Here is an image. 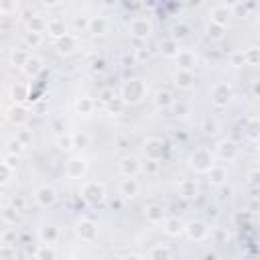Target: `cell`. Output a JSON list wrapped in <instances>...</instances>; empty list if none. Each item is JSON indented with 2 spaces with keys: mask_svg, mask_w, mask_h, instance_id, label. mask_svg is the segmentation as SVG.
<instances>
[{
  "mask_svg": "<svg viewBox=\"0 0 260 260\" xmlns=\"http://www.w3.org/2000/svg\"><path fill=\"white\" fill-rule=\"evenodd\" d=\"M144 94H146V85L140 79H128L122 85L120 100H122V104H138L144 98Z\"/></svg>",
  "mask_w": 260,
  "mask_h": 260,
  "instance_id": "obj_1",
  "label": "cell"
},
{
  "mask_svg": "<svg viewBox=\"0 0 260 260\" xmlns=\"http://www.w3.org/2000/svg\"><path fill=\"white\" fill-rule=\"evenodd\" d=\"M214 154L207 150V148H197L189 154V167L197 173H207L214 167Z\"/></svg>",
  "mask_w": 260,
  "mask_h": 260,
  "instance_id": "obj_2",
  "label": "cell"
},
{
  "mask_svg": "<svg viewBox=\"0 0 260 260\" xmlns=\"http://www.w3.org/2000/svg\"><path fill=\"white\" fill-rule=\"evenodd\" d=\"M81 195L90 203H100V201H104V197H106V189H104V185L98 183V181H88L81 189Z\"/></svg>",
  "mask_w": 260,
  "mask_h": 260,
  "instance_id": "obj_3",
  "label": "cell"
},
{
  "mask_svg": "<svg viewBox=\"0 0 260 260\" xmlns=\"http://www.w3.org/2000/svg\"><path fill=\"white\" fill-rule=\"evenodd\" d=\"M232 100V88L228 83H216L212 90V104L216 108H226Z\"/></svg>",
  "mask_w": 260,
  "mask_h": 260,
  "instance_id": "obj_4",
  "label": "cell"
},
{
  "mask_svg": "<svg viewBox=\"0 0 260 260\" xmlns=\"http://www.w3.org/2000/svg\"><path fill=\"white\" fill-rule=\"evenodd\" d=\"M88 171V163L83 157H71L67 163H65V175L69 179H81Z\"/></svg>",
  "mask_w": 260,
  "mask_h": 260,
  "instance_id": "obj_5",
  "label": "cell"
},
{
  "mask_svg": "<svg viewBox=\"0 0 260 260\" xmlns=\"http://www.w3.org/2000/svg\"><path fill=\"white\" fill-rule=\"evenodd\" d=\"M183 230H185V234L189 236V240H195V242H201V240H205L207 236H210V228H207L201 220H193V222H189Z\"/></svg>",
  "mask_w": 260,
  "mask_h": 260,
  "instance_id": "obj_6",
  "label": "cell"
},
{
  "mask_svg": "<svg viewBox=\"0 0 260 260\" xmlns=\"http://www.w3.org/2000/svg\"><path fill=\"white\" fill-rule=\"evenodd\" d=\"M144 152H146V159L161 161L163 154H165V142L161 138H146L144 140Z\"/></svg>",
  "mask_w": 260,
  "mask_h": 260,
  "instance_id": "obj_7",
  "label": "cell"
},
{
  "mask_svg": "<svg viewBox=\"0 0 260 260\" xmlns=\"http://www.w3.org/2000/svg\"><path fill=\"white\" fill-rule=\"evenodd\" d=\"M230 17H232V7H226V5H220V7H214L210 11V23L218 25V27H224L230 23Z\"/></svg>",
  "mask_w": 260,
  "mask_h": 260,
  "instance_id": "obj_8",
  "label": "cell"
},
{
  "mask_svg": "<svg viewBox=\"0 0 260 260\" xmlns=\"http://www.w3.org/2000/svg\"><path fill=\"white\" fill-rule=\"evenodd\" d=\"M77 236L83 240V242H94L98 238V226L92 222V220H81L77 222V228H75Z\"/></svg>",
  "mask_w": 260,
  "mask_h": 260,
  "instance_id": "obj_9",
  "label": "cell"
},
{
  "mask_svg": "<svg viewBox=\"0 0 260 260\" xmlns=\"http://www.w3.org/2000/svg\"><path fill=\"white\" fill-rule=\"evenodd\" d=\"M35 199H37V203H39V205L49 207V205H53V203H55L57 193H55V189H53V187H49V185H41V187L35 191Z\"/></svg>",
  "mask_w": 260,
  "mask_h": 260,
  "instance_id": "obj_10",
  "label": "cell"
},
{
  "mask_svg": "<svg viewBox=\"0 0 260 260\" xmlns=\"http://www.w3.org/2000/svg\"><path fill=\"white\" fill-rule=\"evenodd\" d=\"M216 152L220 154V159L232 161V159H236V154H238V146H236V142L224 138V140H220V142L216 144Z\"/></svg>",
  "mask_w": 260,
  "mask_h": 260,
  "instance_id": "obj_11",
  "label": "cell"
},
{
  "mask_svg": "<svg viewBox=\"0 0 260 260\" xmlns=\"http://www.w3.org/2000/svg\"><path fill=\"white\" fill-rule=\"evenodd\" d=\"M130 33H132V37H136V39H146L150 33H152V25H150V21H146V19H134L132 23H130Z\"/></svg>",
  "mask_w": 260,
  "mask_h": 260,
  "instance_id": "obj_12",
  "label": "cell"
},
{
  "mask_svg": "<svg viewBox=\"0 0 260 260\" xmlns=\"http://www.w3.org/2000/svg\"><path fill=\"white\" fill-rule=\"evenodd\" d=\"M118 171L122 177H134L140 171V163L134 157H122L118 163Z\"/></svg>",
  "mask_w": 260,
  "mask_h": 260,
  "instance_id": "obj_13",
  "label": "cell"
},
{
  "mask_svg": "<svg viewBox=\"0 0 260 260\" xmlns=\"http://www.w3.org/2000/svg\"><path fill=\"white\" fill-rule=\"evenodd\" d=\"M175 59L179 63V69H183V71H193V67L197 65V55L193 53V51H187V49H181Z\"/></svg>",
  "mask_w": 260,
  "mask_h": 260,
  "instance_id": "obj_14",
  "label": "cell"
},
{
  "mask_svg": "<svg viewBox=\"0 0 260 260\" xmlns=\"http://www.w3.org/2000/svg\"><path fill=\"white\" fill-rule=\"evenodd\" d=\"M55 47H57L59 53L69 55V53H73V51L77 49V39H75L71 33H67V35H63L61 39H57V41H55Z\"/></svg>",
  "mask_w": 260,
  "mask_h": 260,
  "instance_id": "obj_15",
  "label": "cell"
},
{
  "mask_svg": "<svg viewBox=\"0 0 260 260\" xmlns=\"http://www.w3.org/2000/svg\"><path fill=\"white\" fill-rule=\"evenodd\" d=\"M173 104H175V98L169 90H159L154 94V106L159 110H169V108H173Z\"/></svg>",
  "mask_w": 260,
  "mask_h": 260,
  "instance_id": "obj_16",
  "label": "cell"
},
{
  "mask_svg": "<svg viewBox=\"0 0 260 260\" xmlns=\"http://www.w3.org/2000/svg\"><path fill=\"white\" fill-rule=\"evenodd\" d=\"M175 85H177L179 90H191V88L195 85V75H193V71H183V69H179V71L175 73Z\"/></svg>",
  "mask_w": 260,
  "mask_h": 260,
  "instance_id": "obj_17",
  "label": "cell"
},
{
  "mask_svg": "<svg viewBox=\"0 0 260 260\" xmlns=\"http://www.w3.org/2000/svg\"><path fill=\"white\" fill-rule=\"evenodd\" d=\"M45 31H49L51 37H55V41L61 39L63 35H67V27H65V23H63L61 19H51V21H47V29H45Z\"/></svg>",
  "mask_w": 260,
  "mask_h": 260,
  "instance_id": "obj_18",
  "label": "cell"
},
{
  "mask_svg": "<svg viewBox=\"0 0 260 260\" xmlns=\"http://www.w3.org/2000/svg\"><path fill=\"white\" fill-rule=\"evenodd\" d=\"M179 51H181V47H179V41H175V39H165L161 43V53L167 59H175L179 55Z\"/></svg>",
  "mask_w": 260,
  "mask_h": 260,
  "instance_id": "obj_19",
  "label": "cell"
},
{
  "mask_svg": "<svg viewBox=\"0 0 260 260\" xmlns=\"http://www.w3.org/2000/svg\"><path fill=\"white\" fill-rule=\"evenodd\" d=\"M9 120L15 124V126H23L27 120H29V112H27V108H23V106H13L11 110H9Z\"/></svg>",
  "mask_w": 260,
  "mask_h": 260,
  "instance_id": "obj_20",
  "label": "cell"
},
{
  "mask_svg": "<svg viewBox=\"0 0 260 260\" xmlns=\"http://www.w3.org/2000/svg\"><path fill=\"white\" fill-rule=\"evenodd\" d=\"M88 31L94 33V35H106L108 33V21L104 17H90Z\"/></svg>",
  "mask_w": 260,
  "mask_h": 260,
  "instance_id": "obj_21",
  "label": "cell"
},
{
  "mask_svg": "<svg viewBox=\"0 0 260 260\" xmlns=\"http://www.w3.org/2000/svg\"><path fill=\"white\" fill-rule=\"evenodd\" d=\"M138 181L134 179V177H126V179H122V183H120V195H124V197H136L138 195Z\"/></svg>",
  "mask_w": 260,
  "mask_h": 260,
  "instance_id": "obj_22",
  "label": "cell"
},
{
  "mask_svg": "<svg viewBox=\"0 0 260 260\" xmlns=\"http://www.w3.org/2000/svg\"><path fill=\"white\" fill-rule=\"evenodd\" d=\"M144 218L150 224H161V222H165V212H163V207H159V205H148L144 210Z\"/></svg>",
  "mask_w": 260,
  "mask_h": 260,
  "instance_id": "obj_23",
  "label": "cell"
},
{
  "mask_svg": "<svg viewBox=\"0 0 260 260\" xmlns=\"http://www.w3.org/2000/svg\"><path fill=\"white\" fill-rule=\"evenodd\" d=\"M207 179H210L212 185H224V181L228 179V173H226V169L214 165L210 171H207Z\"/></svg>",
  "mask_w": 260,
  "mask_h": 260,
  "instance_id": "obj_24",
  "label": "cell"
},
{
  "mask_svg": "<svg viewBox=\"0 0 260 260\" xmlns=\"http://www.w3.org/2000/svg\"><path fill=\"white\" fill-rule=\"evenodd\" d=\"M57 238H59V230H57V228H53V226H45V228H41V242H43L45 246L55 244Z\"/></svg>",
  "mask_w": 260,
  "mask_h": 260,
  "instance_id": "obj_25",
  "label": "cell"
},
{
  "mask_svg": "<svg viewBox=\"0 0 260 260\" xmlns=\"http://www.w3.org/2000/svg\"><path fill=\"white\" fill-rule=\"evenodd\" d=\"M41 69H43V61H41L39 57H29V61H27L25 67H23V71H25L29 77H37V75L41 73Z\"/></svg>",
  "mask_w": 260,
  "mask_h": 260,
  "instance_id": "obj_26",
  "label": "cell"
},
{
  "mask_svg": "<svg viewBox=\"0 0 260 260\" xmlns=\"http://www.w3.org/2000/svg\"><path fill=\"white\" fill-rule=\"evenodd\" d=\"M27 25H29V33H39V35H43L45 29H47V21H45L41 15L31 17V19L27 21Z\"/></svg>",
  "mask_w": 260,
  "mask_h": 260,
  "instance_id": "obj_27",
  "label": "cell"
},
{
  "mask_svg": "<svg viewBox=\"0 0 260 260\" xmlns=\"http://www.w3.org/2000/svg\"><path fill=\"white\" fill-rule=\"evenodd\" d=\"M183 224H181V220L179 218H165V232L169 234V236H179L181 232H183Z\"/></svg>",
  "mask_w": 260,
  "mask_h": 260,
  "instance_id": "obj_28",
  "label": "cell"
},
{
  "mask_svg": "<svg viewBox=\"0 0 260 260\" xmlns=\"http://www.w3.org/2000/svg\"><path fill=\"white\" fill-rule=\"evenodd\" d=\"M29 53H27V51L25 49H13V53H11V63L15 65V67H25V63L29 61Z\"/></svg>",
  "mask_w": 260,
  "mask_h": 260,
  "instance_id": "obj_29",
  "label": "cell"
},
{
  "mask_svg": "<svg viewBox=\"0 0 260 260\" xmlns=\"http://www.w3.org/2000/svg\"><path fill=\"white\" fill-rule=\"evenodd\" d=\"M148 260H171V250L167 246H154L148 252Z\"/></svg>",
  "mask_w": 260,
  "mask_h": 260,
  "instance_id": "obj_30",
  "label": "cell"
},
{
  "mask_svg": "<svg viewBox=\"0 0 260 260\" xmlns=\"http://www.w3.org/2000/svg\"><path fill=\"white\" fill-rule=\"evenodd\" d=\"M244 55V65H258L260 63V51L258 47H250L246 51H242Z\"/></svg>",
  "mask_w": 260,
  "mask_h": 260,
  "instance_id": "obj_31",
  "label": "cell"
},
{
  "mask_svg": "<svg viewBox=\"0 0 260 260\" xmlns=\"http://www.w3.org/2000/svg\"><path fill=\"white\" fill-rule=\"evenodd\" d=\"M75 108H77L79 114H92L94 112V100L92 98H79Z\"/></svg>",
  "mask_w": 260,
  "mask_h": 260,
  "instance_id": "obj_32",
  "label": "cell"
},
{
  "mask_svg": "<svg viewBox=\"0 0 260 260\" xmlns=\"http://www.w3.org/2000/svg\"><path fill=\"white\" fill-rule=\"evenodd\" d=\"M179 191H181L183 197H193L197 193V185L193 181H189V179H183L181 185H179Z\"/></svg>",
  "mask_w": 260,
  "mask_h": 260,
  "instance_id": "obj_33",
  "label": "cell"
},
{
  "mask_svg": "<svg viewBox=\"0 0 260 260\" xmlns=\"http://www.w3.org/2000/svg\"><path fill=\"white\" fill-rule=\"evenodd\" d=\"M201 130L205 132V134H216L218 130H220V126H218V122L214 120V118H210V116H205L203 118V122H201Z\"/></svg>",
  "mask_w": 260,
  "mask_h": 260,
  "instance_id": "obj_34",
  "label": "cell"
},
{
  "mask_svg": "<svg viewBox=\"0 0 260 260\" xmlns=\"http://www.w3.org/2000/svg\"><path fill=\"white\" fill-rule=\"evenodd\" d=\"M57 146H59V150H71L73 148V134H59L57 136Z\"/></svg>",
  "mask_w": 260,
  "mask_h": 260,
  "instance_id": "obj_35",
  "label": "cell"
},
{
  "mask_svg": "<svg viewBox=\"0 0 260 260\" xmlns=\"http://www.w3.org/2000/svg\"><path fill=\"white\" fill-rule=\"evenodd\" d=\"M246 134L250 140H258V118H250L248 120V126H246Z\"/></svg>",
  "mask_w": 260,
  "mask_h": 260,
  "instance_id": "obj_36",
  "label": "cell"
},
{
  "mask_svg": "<svg viewBox=\"0 0 260 260\" xmlns=\"http://www.w3.org/2000/svg\"><path fill=\"white\" fill-rule=\"evenodd\" d=\"M173 37L171 39H175V41H179V39H185L187 37V33H189V27L187 25H183V23H177L173 29Z\"/></svg>",
  "mask_w": 260,
  "mask_h": 260,
  "instance_id": "obj_37",
  "label": "cell"
},
{
  "mask_svg": "<svg viewBox=\"0 0 260 260\" xmlns=\"http://www.w3.org/2000/svg\"><path fill=\"white\" fill-rule=\"evenodd\" d=\"M224 27H218V25H214V23H210L207 25V29H205V33H207V37H212V39H222L224 37Z\"/></svg>",
  "mask_w": 260,
  "mask_h": 260,
  "instance_id": "obj_38",
  "label": "cell"
},
{
  "mask_svg": "<svg viewBox=\"0 0 260 260\" xmlns=\"http://www.w3.org/2000/svg\"><path fill=\"white\" fill-rule=\"evenodd\" d=\"M0 260H17V248H13L11 244L0 248Z\"/></svg>",
  "mask_w": 260,
  "mask_h": 260,
  "instance_id": "obj_39",
  "label": "cell"
},
{
  "mask_svg": "<svg viewBox=\"0 0 260 260\" xmlns=\"http://www.w3.org/2000/svg\"><path fill=\"white\" fill-rule=\"evenodd\" d=\"M146 175H157L159 173V161H152V159H146L144 161V165L140 167Z\"/></svg>",
  "mask_w": 260,
  "mask_h": 260,
  "instance_id": "obj_40",
  "label": "cell"
},
{
  "mask_svg": "<svg viewBox=\"0 0 260 260\" xmlns=\"http://www.w3.org/2000/svg\"><path fill=\"white\" fill-rule=\"evenodd\" d=\"M23 142L19 140V138H13V140H9V146H7V150H9V154H15V157H19V154L23 152Z\"/></svg>",
  "mask_w": 260,
  "mask_h": 260,
  "instance_id": "obj_41",
  "label": "cell"
},
{
  "mask_svg": "<svg viewBox=\"0 0 260 260\" xmlns=\"http://www.w3.org/2000/svg\"><path fill=\"white\" fill-rule=\"evenodd\" d=\"M13 98L19 100V102H23V100L29 98V90H27L25 85H15V88H13Z\"/></svg>",
  "mask_w": 260,
  "mask_h": 260,
  "instance_id": "obj_42",
  "label": "cell"
},
{
  "mask_svg": "<svg viewBox=\"0 0 260 260\" xmlns=\"http://www.w3.org/2000/svg\"><path fill=\"white\" fill-rule=\"evenodd\" d=\"M27 45L29 47H39L41 43H43V35H39V33H27Z\"/></svg>",
  "mask_w": 260,
  "mask_h": 260,
  "instance_id": "obj_43",
  "label": "cell"
},
{
  "mask_svg": "<svg viewBox=\"0 0 260 260\" xmlns=\"http://www.w3.org/2000/svg\"><path fill=\"white\" fill-rule=\"evenodd\" d=\"M11 175H13V171H11L5 163H0V183H3V185L9 183V181H11Z\"/></svg>",
  "mask_w": 260,
  "mask_h": 260,
  "instance_id": "obj_44",
  "label": "cell"
},
{
  "mask_svg": "<svg viewBox=\"0 0 260 260\" xmlns=\"http://www.w3.org/2000/svg\"><path fill=\"white\" fill-rule=\"evenodd\" d=\"M19 11V5L17 3H0V13L7 15V13H15Z\"/></svg>",
  "mask_w": 260,
  "mask_h": 260,
  "instance_id": "obj_45",
  "label": "cell"
},
{
  "mask_svg": "<svg viewBox=\"0 0 260 260\" xmlns=\"http://www.w3.org/2000/svg\"><path fill=\"white\" fill-rule=\"evenodd\" d=\"M11 171H15L17 167H19V157H15V154H7V159L3 161Z\"/></svg>",
  "mask_w": 260,
  "mask_h": 260,
  "instance_id": "obj_46",
  "label": "cell"
},
{
  "mask_svg": "<svg viewBox=\"0 0 260 260\" xmlns=\"http://www.w3.org/2000/svg\"><path fill=\"white\" fill-rule=\"evenodd\" d=\"M37 258H39V260H51V258H53V250H51L49 246H45V248H39V254H37Z\"/></svg>",
  "mask_w": 260,
  "mask_h": 260,
  "instance_id": "obj_47",
  "label": "cell"
},
{
  "mask_svg": "<svg viewBox=\"0 0 260 260\" xmlns=\"http://www.w3.org/2000/svg\"><path fill=\"white\" fill-rule=\"evenodd\" d=\"M114 98H116V96H114L112 90H102V92H100V100H102L104 104H110Z\"/></svg>",
  "mask_w": 260,
  "mask_h": 260,
  "instance_id": "obj_48",
  "label": "cell"
},
{
  "mask_svg": "<svg viewBox=\"0 0 260 260\" xmlns=\"http://www.w3.org/2000/svg\"><path fill=\"white\" fill-rule=\"evenodd\" d=\"M173 106H175V114L177 116H187V112H189V106H187V104H183V102H175L173 104Z\"/></svg>",
  "mask_w": 260,
  "mask_h": 260,
  "instance_id": "obj_49",
  "label": "cell"
},
{
  "mask_svg": "<svg viewBox=\"0 0 260 260\" xmlns=\"http://www.w3.org/2000/svg\"><path fill=\"white\" fill-rule=\"evenodd\" d=\"M53 130L57 132V136H59V134H65V120H63V118H57V120L53 122Z\"/></svg>",
  "mask_w": 260,
  "mask_h": 260,
  "instance_id": "obj_50",
  "label": "cell"
},
{
  "mask_svg": "<svg viewBox=\"0 0 260 260\" xmlns=\"http://www.w3.org/2000/svg\"><path fill=\"white\" fill-rule=\"evenodd\" d=\"M85 144H88V136L85 134H73V146L83 148Z\"/></svg>",
  "mask_w": 260,
  "mask_h": 260,
  "instance_id": "obj_51",
  "label": "cell"
},
{
  "mask_svg": "<svg viewBox=\"0 0 260 260\" xmlns=\"http://www.w3.org/2000/svg\"><path fill=\"white\" fill-rule=\"evenodd\" d=\"M122 106H124V104H122V100H120V98H118V100L114 98V100L108 104V112H118Z\"/></svg>",
  "mask_w": 260,
  "mask_h": 260,
  "instance_id": "obj_52",
  "label": "cell"
},
{
  "mask_svg": "<svg viewBox=\"0 0 260 260\" xmlns=\"http://www.w3.org/2000/svg\"><path fill=\"white\" fill-rule=\"evenodd\" d=\"M230 63H232V67H242L244 65V55L242 53H234L232 59H230Z\"/></svg>",
  "mask_w": 260,
  "mask_h": 260,
  "instance_id": "obj_53",
  "label": "cell"
},
{
  "mask_svg": "<svg viewBox=\"0 0 260 260\" xmlns=\"http://www.w3.org/2000/svg\"><path fill=\"white\" fill-rule=\"evenodd\" d=\"M5 218H7L11 224H15V222H17V218H19V216H17V210H15V207H9V210L5 212Z\"/></svg>",
  "mask_w": 260,
  "mask_h": 260,
  "instance_id": "obj_54",
  "label": "cell"
},
{
  "mask_svg": "<svg viewBox=\"0 0 260 260\" xmlns=\"http://www.w3.org/2000/svg\"><path fill=\"white\" fill-rule=\"evenodd\" d=\"M136 59L138 61H146L148 59V49H136Z\"/></svg>",
  "mask_w": 260,
  "mask_h": 260,
  "instance_id": "obj_55",
  "label": "cell"
},
{
  "mask_svg": "<svg viewBox=\"0 0 260 260\" xmlns=\"http://www.w3.org/2000/svg\"><path fill=\"white\" fill-rule=\"evenodd\" d=\"M31 138H33V136H31L27 130H21V132H19V140H21L23 144H29V142H31Z\"/></svg>",
  "mask_w": 260,
  "mask_h": 260,
  "instance_id": "obj_56",
  "label": "cell"
},
{
  "mask_svg": "<svg viewBox=\"0 0 260 260\" xmlns=\"http://www.w3.org/2000/svg\"><path fill=\"white\" fill-rule=\"evenodd\" d=\"M256 183H258V171L254 169V171L250 173V177H248V185H250V187H256Z\"/></svg>",
  "mask_w": 260,
  "mask_h": 260,
  "instance_id": "obj_57",
  "label": "cell"
},
{
  "mask_svg": "<svg viewBox=\"0 0 260 260\" xmlns=\"http://www.w3.org/2000/svg\"><path fill=\"white\" fill-rule=\"evenodd\" d=\"M88 23H90V19H75V25L81 29H88Z\"/></svg>",
  "mask_w": 260,
  "mask_h": 260,
  "instance_id": "obj_58",
  "label": "cell"
},
{
  "mask_svg": "<svg viewBox=\"0 0 260 260\" xmlns=\"http://www.w3.org/2000/svg\"><path fill=\"white\" fill-rule=\"evenodd\" d=\"M122 260H142V256H138V254H128V256H124Z\"/></svg>",
  "mask_w": 260,
  "mask_h": 260,
  "instance_id": "obj_59",
  "label": "cell"
},
{
  "mask_svg": "<svg viewBox=\"0 0 260 260\" xmlns=\"http://www.w3.org/2000/svg\"><path fill=\"white\" fill-rule=\"evenodd\" d=\"M65 260H71V258H65Z\"/></svg>",
  "mask_w": 260,
  "mask_h": 260,
  "instance_id": "obj_60",
  "label": "cell"
},
{
  "mask_svg": "<svg viewBox=\"0 0 260 260\" xmlns=\"http://www.w3.org/2000/svg\"><path fill=\"white\" fill-rule=\"evenodd\" d=\"M0 17H3V13H0Z\"/></svg>",
  "mask_w": 260,
  "mask_h": 260,
  "instance_id": "obj_61",
  "label": "cell"
}]
</instances>
